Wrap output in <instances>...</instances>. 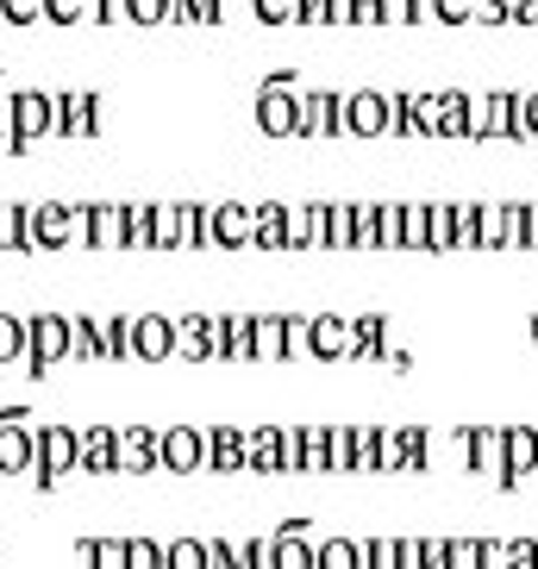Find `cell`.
I'll return each instance as SVG.
<instances>
[{"mask_svg":"<svg viewBox=\"0 0 538 569\" xmlns=\"http://www.w3.org/2000/svg\"><path fill=\"white\" fill-rule=\"evenodd\" d=\"M520 138H538V88L520 94Z\"/></svg>","mask_w":538,"mask_h":569,"instance_id":"obj_33","label":"cell"},{"mask_svg":"<svg viewBox=\"0 0 538 569\" xmlns=\"http://www.w3.org/2000/svg\"><path fill=\"white\" fill-rule=\"evenodd\" d=\"M401 251H426V201H401Z\"/></svg>","mask_w":538,"mask_h":569,"instance_id":"obj_18","label":"cell"},{"mask_svg":"<svg viewBox=\"0 0 538 569\" xmlns=\"http://www.w3.org/2000/svg\"><path fill=\"white\" fill-rule=\"evenodd\" d=\"M295 113H301V94L295 88H263L257 94V126L269 138H295Z\"/></svg>","mask_w":538,"mask_h":569,"instance_id":"obj_5","label":"cell"},{"mask_svg":"<svg viewBox=\"0 0 538 569\" xmlns=\"http://www.w3.org/2000/svg\"><path fill=\"white\" fill-rule=\"evenodd\" d=\"M507 26H538V0H507Z\"/></svg>","mask_w":538,"mask_h":569,"instance_id":"obj_35","label":"cell"},{"mask_svg":"<svg viewBox=\"0 0 538 569\" xmlns=\"http://www.w3.org/2000/svg\"><path fill=\"white\" fill-rule=\"evenodd\" d=\"M432 26H470V0H432Z\"/></svg>","mask_w":538,"mask_h":569,"instance_id":"obj_28","label":"cell"},{"mask_svg":"<svg viewBox=\"0 0 538 569\" xmlns=\"http://www.w3.org/2000/svg\"><path fill=\"white\" fill-rule=\"evenodd\" d=\"M257 232V213H245V207H219L213 213V238L219 244H251Z\"/></svg>","mask_w":538,"mask_h":569,"instance_id":"obj_14","label":"cell"},{"mask_svg":"<svg viewBox=\"0 0 538 569\" xmlns=\"http://www.w3.org/2000/svg\"><path fill=\"white\" fill-rule=\"evenodd\" d=\"M507 569H538V538H507Z\"/></svg>","mask_w":538,"mask_h":569,"instance_id":"obj_27","label":"cell"},{"mask_svg":"<svg viewBox=\"0 0 538 569\" xmlns=\"http://www.w3.org/2000/svg\"><path fill=\"white\" fill-rule=\"evenodd\" d=\"M313 569H363V538L351 532H332L313 545Z\"/></svg>","mask_w":538,"mask_h":569,"instance_id":"obj_9","label":"cell"},{"mask_svg":"<svg viewBox=\"0 0 538 569\" xmlns=\"http://www.w3.org/2000/svg\"><path fill=\"white\" fill-rule=\"evenodd\" d=\"M295 26H326V0H301V13H295Z\"/></svg>","mask_w":538,"mask_h":569,"instance_id":"obj_36","label":"cell"},{"mask_svg":"<svg viewBox=\"0 0 538 569\" xmlns=\"http://www.w3.org/2000/svg\"><path fill=\"white\" fill-rule=\"evenodd\" d=\"M532 226H538V213H532Z\"/></svg>","mask_w":538,"mask_h":569,"instance_id":"obj_40","label":"cell"},{"mask_svg":"<svg viewBox=\"0 0 538 569\" xmlns=\"http://www.w3.org/2000/svg\"><path fill=\"white\" fill-rule=\"evenodd\" d=\"M326 476H351V426H326Z\"/></svg>","mask_w":538,"mask_h":569,"instance_id":"obj_15","label":"cell"},{"mask_svg":"<svg viewBox=\"0 0 538 569\" xmlns=\"http://www.w3.org/2000/svg\"><path fill=\"white\" fill-rule=\"evenodd\" d=\"M376 476H401V426H376Z\"/></svg>","mask_w":538,"mask_h":569,"instance_id":"obj_16","label":"cell"},{"mask_svg":"<svg viewBox=\"0 0 538 569\" xmlns=\"http://www.w3.org/2000/svg\"><path fill=\"white\" fill-rule=\"evenodd\" d=\"M351 351H357L351 319H345V313H307L301 357H313V363H351Z\"/></svg>","mask_w":538,"mask_h":569,"instance_id":"obj_1","label":"cell"},{"mask_svg":"<svg viewBox=\"0 0 538 569\" xmlns=\"http://www.w3.org/2000/svg\"><path fill=\"white\" fill-rule=\"evenodd\" d=\"M532 345H538V313H532Z\"/></svg>","mask_w":538,"mask_h":569,"instance_id":"obj_39","label":"cell"},{"mask_svg":"<svg viewBox=\"0 0 538 569\" xmlns=\"http://www.w3.org/2000/svg\"><path fill=\"white\" fill-rule=\"evenodd\" d=\"M445 569H482V538H451L445 545Z\"/></svg>","mask_w":538,"mask_h":569,"instance_id":"obj_21","label":"cell"},{"mask_svg":"<svg viewBox=\"0 0 538 569\" xmlns=\"http://www.w3.org/2000/svg\"><path fill=\"white\" fill-rule=\"evenodd\" d=\"M207 457H213V469H238L245 463V432H232V426H219L213 445H207Z\"/></svg>","mask_w":538,"mask_h":569,"instance_id":"obj_17","label":"cell"},{"mask_svg":"<svg viewBox=\"0 0 538 569\" xmlns=\"http://www.w3.org/2000/svg\"><path fill=\"white\" fill-rule=\"evenodd\" d=\"M376 26H414V0H376Z\"/></svg>","mask_w":538,"mask_h":569,"instance_id":"obj_25","label":"cell"},{"mask_svg":"<svg viewBox=\"0 0 538 569\" xmlns=\"http://www.w3.org/2000/svg\"><path fill=\"white\" fill-rule=\"evenodd\" d=\"M276 569H313V538H307V519L276 526Z\"/></svg>","mask_w":538,"mask_h":569,"instance_id":"obj_7","label":"cell"},{"mask_svg":"<svg viewBox=\"0 0 538 569\" xmlns=\"http://www.w3.org/2000/svg\"><path fill=\"white\" fill-rule=\"evenodd\" d=\"M257 244L263 251H288V238H295V213H288L282 201H269V207H257Z\"/></svg>","mask_w":538,"mask_h":569,"instance_id":"obj_10","label":"cell"},{"mask_svg":"<svg viewBox=\"0 0 538 569\" xmlns=\"http://www.w3.org/2000/svg\"><path fill=\"white\" fill-rule=\"evenodd\" d=\"M351 476H376V426H351Z\"/></svg>","mask_w":538,"mask_h":569,"instance_id":"obj_20","label":"cell"},{"mask_svg":"<svg viewBox=\"0 0 538 569\" xmlns=\"http://www.w3.org/2000/svg\"><path fill=\"white\" fill-rule=\"evenodd\" d=\"M351 26H376V0H351Z\"/></svg>","mask_w":538,"mask_h":569,"instance_id":"obj_38","label":"cell"},{"mask_svg":"<svg viewBox=\"0 0 538 569\" xmlns=\"http://www.w3.org/2000/svg\"><path fill=\"white\" fill-rule=\"evenodd\" d=\"M457 445H464V469H470V476H482V482L501 488V476H507L501 426H464V432H457Z\"/></svg>","mask_w":538,"mask_h":569,"instance_id":"obj_2","label":"cell"},{"mask_svg":"<svg viewBox=\"0 0 538 569\" xmlns=\"http://www.w3.org/2000/svg\"><path fill=\"white\" fill-rule=\"evenodd\" d=\"M426 251H457V201L426 207Z\"/></svg>","mask_w":538,"mask_h":569,"instance_id":"obj_12","label":"cell"},{"mask_svg":"<svg viewBox=\"0 0 538 569\" xmlns=\"http://www.w3.org/2000/svg\"><path fill=\"white\" fill-rule=\"evenodd\" d=\"M245 463H251L257 476H282V426H257V432L245 438Z\"/></svg>","mask_w":538,"mask_h":569,"instance_id":"obj_8","label":"cell"},{"mask_svg":"<svg viewBox=\"0 0 538 569\" xmlns=\"http://www.w3.org/2000/svg\"><path fill=\"white\" fill-rule=\"evenodd\" d=\"M169 569H207V545H176V551H169Z\"/></svg>","mask_w":538,"mask_h":569,"instance_id":"obj_31","label":"cell"},{"mask_svg":"<svg viewBox=\"0 0 538 569\" xmlns=\"http://www.w3.org/2000/svg\"><path fill=\"white\" fill-rule=\"evenodd\" d=\"M470 19L495 32V26H507V0H470Z\"/></svg>","mask_w":538,"mask_h":569,"instance_id":"obj_30","label":"cell"},{"mask_svg":"<svg viewBox=\"0 0 538 569\" xmlns=\"http://www.w3.org/2000/svg\"><path fill=\"white\" fill-rule=\"evenodd\" d=\"M532 213H538V207H526V201H507V207H501V219H507V251H532V244H538Z\"/></svg>","mask_w":538,"mask_h":569,"instance_id":"obj_13","label":"cell"},{"mask_svg":"<svg viewBox=\"0 0 538 569\" xmlns=\"http://www.w3.org/2000/svg\"><path fill=\"white\" fill-rule=\"evenodd\" d=\"M395 551H401V569H426V538H395Z\"/></svg>","mask_w":538,"mask_h":569,"instance_id":"obj_34","label":"cell"},{"mask_svg":"<svg viewBox=\"0 0 538 569\" xmlns=\"http://www.w3.org/2000/svg\"><path fill=\"white\" fill-rule=\"evenodd\" d=\"M363 569H401L395 538H363Z\"/></svg>","mask_w":538,"mask_h":569,"instance_id":"obj_24","label":"cell"},{"mask_svg":"<svg viewBox=\"0 0 538 569\" xmlns=\"http://www.w3.org/2000/svg\"><path fill=\"white\" fill-rule=\"evenodd\" d=\"M488 138H520V94L514 88H488Z\"/></svg>","mask_w":538,"mask_h":569,"instance_id":"obj_11","label":"cell"},{"mask_svg":"<svg viewBox=\"0 0 538 569\" xmlns=\"http://www.w3.org/2000/svg\"><path fill=\"white\" fill-rule=\"evenodd\" d=\"M501 457H507L501 488H520L526 476H538V426H501Z\"/></svg>","mask_w":538,"mask_h":569,"instance_id":"obj_4","label":"cell"},{"mask_svg":"<svg viewBox=\"0 0 538 569\" xmlns=\"http://www.w3.org/2000/svg\"><path fill=\"white\" fill-rule=\"evenodd\" d=\"M376 244H382V251H401V201L376 207Z\"/></svg>","mask_w":538,"mask_h":569,"instance_id":"obj_22","label":"cell"},{"mask_svg":"<svg viewBox=\"0 0 538 569\" xmlns=\"http://www.w3.org/2000/svg\"><path fill=\"white\" fill-rule=\"evenodd\" d=\"M295 13H301V0H257L263 26H295Z\"/></svg>","mask_w":538,"mask_h":569,"instance_id":"obj_26","label":"cell"},{"mask_svg":"<svg viewBox=\"0 0 538 569\" xmlns=\"http://www.w3.org/2000/svg\"><path fill=\"white\" fill-rule=\"evenodd\" d=\"M301 476H326V426H301Z\"/></svg>","mask_w":538,"mask_h":569,"instance_id":"obj_19","label":"cell"},{"mask_svg":"<svg viewBox=\"0 0 538 569\" xmlns=\"http://www.w3.org/2000/svg\"><path fill=\"white\" fill-rule=\"evenodd\" d=\"M251 357L257 363H288L295 345H288V313H257L251 319Z\"/></svg>","mask_w":538,"mask_h":569,"instance_id":"obj_6","label":"cell"},{"mask_svg":"<svg viewBox=\"0 0 538 569\" xmlns=\"http://www.w3.org/2000/svg\"><path fill=\"white\" fill-rule=\"evenodd\" d=\"M207 332H213V319H188V326H182V345H188L195 357H207V351H213V338H207Z\"/></svg>","mask_w":538,"mask_h":569,"instance_id":"obj_29","label":"cell"},{"mask_svg":"<svg viewBox=\"0 0 538 569\" xmlns=\"http://www.w3.org/2000/svg\"><path fill=\"white\" fill-rule=\"evenodd\" d=\"M345 138H388V94L382 88L345 94Z\"/></svg>","mask_w":538,"mask_h":569,"instance_id":"obj_3","label":"cell"},{"mask_svg":"<svg viewBox=\"0 0 538 569\" xmlns=\"http://www.w3.org/2000/svg\"><path fill=\"white\" fill-rule=\"evenodd\" d=\"M326 26H351V0H326Z\"/></svg>","mask_w":538,"mask_h":569,"instance_id":"obj_37","label":"cell"},{"mask_svg":"<svg viewBox=\"0 0 538 569\" xmlns=\"http://www.w3.org/2000/svg\"><path fill=\"white\" fill-rule=\"evenodd\" d=\"M201 457H207V445H201L195 432H176V438H169V463H176V469H195Z\"/></svg>","mask_w":538,"mask_h":569,"instance_id":"obj_23","label":"cell"},{"mask_svg":"<svg viewBox=\"0 0 538 569\" xmlns=\"http://www.w3.org/2000/svg\"><path fill=\"white\" fill-rule=\"evenodd\" d=\"M207 569H245V551L238 545H207Z\"/></svg>","mask_w":538,"mask_h":569,"instance_id":"obj_32","label":"cell"}]
</instances>
